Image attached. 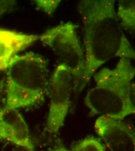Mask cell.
<instances>
[{
	"label": "cell",
	"instance_id": "1",
	"mask_svg": "<svg viewBox=\"0 0 135 151\" xmlns=\"http://www.w3.org/2000/svg\"><path fill=\"white\" fill-rule=\"evenodd\" d=\"M116 4L114 0H86L79 3L85 57V72L79 91L110 60L118 58L135 60V49L117 17Z\"/></svg>",
	"mask_w": 135,
	"mask_h": 151
},
{
	"label": "cell",
	"instance_id": "2",
	"mask_svg": "<svg viewBox=\"0 0 135 151\" xmlns=\"http://www.w3.org/2000/svg\"><path fill=\"white\" fill-rule=\"evenodd\" d=\"M135 67L131 60L121 58L113 68H103L93 76L95 86L84 102L91 116L123 120L135 114L131 95Z\"/></svg>",
	"mask_w": 135,
	"mask_h": 151
},
{
	"label": "cell",
	"instance_id": "3",
	"mask_svg": "<svg viewBox=\"0 0 135 151\" xmlns=\"http://www.w3.org/2000/svg\"><path fill=\"white\" fill-rule=\"evenodd\" d=\"M6 71L5 108L18 110L31 106L48 95L51 77L48 62L38 54L17 55Z\"/></svg>",
	"mask_w": 135,
	"mask_h": 151
},
{
	"label": "cell",
	"instance_id": "4",
	"mask_svg": "<svg viewBox=\"0 0 135 151\" xmlns=\"http://www.w3.org/2000/svg\"><path fill=\"white\" fill-rule=\"evenodd\" d=\"M39 39L71 71L75 80V91H79L85 72V57L76 25L69 22L59 24L47 30Z\"/></svg>",
	"mask_w": 135,
	"mask_h": 151
},
{
	"label": "cell",
	"instance_id": "5",
	"mask_svg": "<svg viewBox=\"0 0 135 151\" xmlns=\"http://www.w3.org/2000/svg\"><path fill=\"white\" fill-rule=\"evenodd\" d=\"M74 91V76L64 65L59 63L50 77L48 93L49 110L45 127L47 132L56 134L63 126L69 111Z\"/></svg>",
	"mask_w": 135,
	"mask_h": 151
},
{
	"label": "cell",
	"instance_id": "6",
	"mask_svg": "<svg viewBox=\"0 0 135 151\" xmlns=\"http://www.w3.org/2000/svg\"><path fill=\"white\" fill-rule=\"evenodd\" d=\"M95 129L110 151H135V127L123 122L97 117Z\"/></svg>",
	"mask_w": 135,
	"mask_h": 151
},
{
	"label": "cell",
	"instance_id": "7",
	"mask_svg": "<svg viewBox=\"0 0 135 151\" xmlns=\"http://www.w3.org/2000/svg\"><path fill=\"white\" fill-rule=\"evenodd\" d=\"M0 139L19 147L33 148L27 124L17 109L0 108Z\"/></svg>",
	"mask_w": 135,
	"mask_h": 151
},
{
	"label": "cell",
	"instance_id": "8",
	"mask_svg": "<svg viewBox=\"0 0 135 151\" xmlns=\"http://www.w3.org/2000/svg\"><path fill=\"white\" fill-rule=\"evenodd\" d=\"M39 40V36L0 28V71L6 70L11 60Z\"/></svg>",
	"mask_w": 135,
	"mask_h": 151
},
{
	"label": "cell",
	"instance_id": "9",
	"mask_svg": "<svg viewBox=\"0 0 135 151\" xmlns=\"http://www.w3.org/2000/svg\"><path fill=\"white\" fill-rule=\"evenodd\" d=\"M116 13L123 29L135 33V0H120Z\"/></svg>",
	"mask_w": 135,
	"mask_h": 151
},
{
	"label": "cell",
	"instance_id": "10",
	"mask_svg": "<svg viewBox=\"0 0 135 151\" xmlns=\"http://www.w3.org/2000/svg\"><path fill=\"white\" fill-rule=\"evenodd\" d=\"M71 151H106L101 141L94 137H86L77 142Z\"/></svg>",
	"mask_w": 135,
	"mask_h": 151
},
{
	"label": "cell",
	"instance_id": "11",
	"mask_svg": "<svg viewBox=\"0 0 135 151\" xmlns=\"http://www.w3.org/2000/svg\"><path fill=\"white\" fill-rule=\"evenodd\" d=\"M35 4L38 8L47 14V15L51 16L55 12L56 9L60 4L61 1L59 0H36L34 1Z\"/></svg>",
	"mask_w": 135,
	"mask_h": 151
},
{
	"label": "cell",
	"instance_id": "12",
	"mask_svg": "<svg viewBox=\"0 0 135 151\" xmlns=\"http://www.w3.org/2000/svg\"><path fill=\"white\" fill-rule=\"evenodd\" d=\"M16 1L10 0H0V17L9 11L15 5Z\"/></svg>",
	"mask_w": 135,
	"mask_h": 151
},
{
	"label": "cell",
	"instance_id": "13",
	"mask_svg": "<svg viewBox=\"0 0 135 151\" xmlns=\"http://www.w3.org/2000/svg\"><path fill=\"white\" fill-rule=\"evenodd\" d=\"M131 95L133 102L135 106V82L133 83L131 87Z\"/></svg>",
	"mask_w": 135,
	"mask_h": 151
},
{
	"label": "cell",
	"instance_id": "14",
	"mask_svg": "<svg viewBox=\"0 0 135 151\" xmlns=\"http://www.w3.org/2000/svg\"><path fill=\"white\" fill-rule=\"evenodd\" d=\"M18 151H34L33 148H26V147H20Z\"/></svg>",
	"mask_w": 135,
	"mask_h": 151
},
{
	"label": "cell",
	"instance_id": "15",
	"mask_svg": "<svg viewBox=\"0 0 135 151\" xmlns=\"http://www.w3.org/2000/svg\"><path fill=\"white\" fill-rule=\"evenodd\" d=\"M50 151H70L68 150L66 148H56V149H54L53 150Z\"/></svg>",
	"mask_w": 135,
	"mask_h": 151
}]
</instances>
